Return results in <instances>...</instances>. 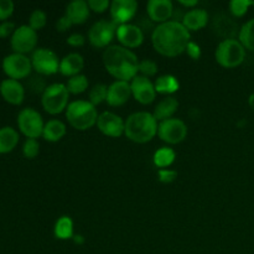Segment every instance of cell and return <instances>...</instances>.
<instances>
[{"mask_svg": "<svg viewBox=\"0 0 254 254\" xmlns=\"http://www.w3.org/2000/svg\"><path fill=\"white\" fill-rule=\"evenodd\" d=\"M116 36L122 46L129 50L140 46L144 41V31L138 25L134 24L119 25Z\"/></svg>", "mask_w": 254, "mask_h": 254, "instance_id": "16", "label": "cell"}, {"mask_svg": "<svg viewBox=\"0 0 254 254\" xmlns=\"http://www.w3.org/2000/svg\"><path fill=\"white\" fill-rule=\"evenodd\" d=\"M89 9L93 10L94 12H103L111 6V2L108 0H88Z\"/></svg>", "mask_w": 254, "mask_h": 254, "instance_id": "39", "label": "cell"}, {"mask_svg": "<svg viewBox=\"0 0 254 254\" xmlns=\"http://www.w3.org/2000/svg\"><path fill=\"white\" fill-rule=\"evenodd\" d=\"M238 40L246 50L254 52V19L248 20L240 30Z\"/></svg>", "mask_w": 254, "mask_h": 254, "instance_id": "30", "label": "cell"}, {"mask_svg": "<svg viewBox=\"0 0 254 254\" xmlns=\"http://www.w3.org/2000/svg\"><path fill=\"white\" fill-rule=\"evenodd\" d=\"M107 93H108V87L103 83H98L96 86L92 87V89L89 91V102H91L93 106H98L102 102H104L107 99Z\"/></svg>", "mask_w": 254, "mask_h": 254, "instance_id": "32", "label": "cell"}, {"mask_svg": "<svg viewBox=\"0 0 254 254\" xmlns=\"http://www.w3.org/2000/svg\"><path fill=\"white\" fill-rule=\"evenodd\" d=\"M19 133L12 127L0 128V155L11 153L19 143Z\"/></svg>", "mask_w": 254, "mask_h": 254, "instance_id": "25", "label": "cell"}, {"mask_svg": "<svg viewBox=\"0 0 254 254\" xmlns=\"http://www.w3.org/2000/svg\"><path fill=\"white\" fill-rule=\"evenodd\" d=\"M47 22V15L44 10L35 9L34 11L30 14L29 17V26L34 29L35 31L42 29Z\"/></svg>", "mask_w": 254, "mask_h": 254, "instance_id": "33", "label": "cell"}, {"mask_svg": "<svg viewBox=\"0 0 254 254\" xmlns=\"http://www.w3.org/2000/svg\"><path fill=\"white\" fill-rule=\"evenodd\" d=\"M88 2L84 0H73L66 6V15L73 25H81L87 21L89 16Z\"/></svg>", "mask_w": 254, "mask_h": 254, "instance_id": "22", "label": "cell"}, {"mask_svg": "<svg viewBox=\"0 0 254 254\" xmlns=\"http://www.w3.org/2000/svg\"><path fill=\"white\" fill-rule=\"evenodd\" d=\"M103 64L117 81L129 82L138 76L139 60L131 50L122 45H112L103 52Z\"/></svg>", "mask_w": 254, "mask_h": 254, "instance_id": "2", "label": "cell"}, {"mask_svg": "<svg viewBox=\"0 0 254 254\" xmlns=\"http://www.w3.org/2000/svg\"><path fill=\"white\" fill-rule=\"evenodd\" d=\"M17 127L20 133L24 134L26 139H37L42 136L45 123L36 109L24 108L17 114Z\"/></svg>", "mask_w": 254, "mask_h": 254, "instance_id": "7", "label": "cell"}, {"mask_svg": "<svg viewBox=\"0 0 254 254\" xmlns=\"http://www.w3.org/2000/svg\"><path fill=\"white\" fill-rule=\"evenodd\" d=\"M213 30L218 36L223 37V40L235 39L236 34L238 31V26L235 20L225 14H218L213 20ZM240 34V31H238Z\"/></svg>", "mask_w": 254, "mask_h": 254, "instance_id": "20", "label": "cell"}, {"mask_svg": "<svg viewBox=\"0 0 254 254\" xmlns=\"http://www.w3.org/2000/svg\"><path fill=\"white\" fill-rule=\"evenodd\" d=\"M216 61L225 68H235L242 64L246 59V49L240 40H222L215 52Z\"/></svg>", "mask_w": 254, "mask_h": 254, "instance_id": "5", "label": "cell"}, {"mask_svg": "<svg viewBox=\"0 0 254 254\" xmlns=\"http://www.w3.org/2000/svg\"><path fill=\"white\" fill-rule=\"evenodd\" d=\"M186 52L192 60H198L201 57V47L193 41H190V44L186 47Z\"/></svg>", "mask_w": 254, "mask_h": 254, "instance_id": "42", "label": "cell"}, {"mask_svg": "<svg viewBox=\"0 0 254 254\" xmlns=\"http://www.w3.org/2000/svg\"><path fill=\"white\" fill-rule=\"evenodd\" d=\"M208 14L203 9H191L190 11L184 14L181 24L189 30V31H197L207 25Z\"/></svg>", "mask_w": 254, "mask_h": 254, "instance_id": "23", "label": "cell"}, {"mask_svg": "<svg viewBox=\"0 0 254 254\" xmlns=\"http://www.w3.org/2000/svg\"><path fill=\"white\" fill-rule=\"evenodd\" d=\"M83 67L84 59L82 57V55L77 54V52H71V54L66 55L60 61V72L67 77H73L79 74Z\"/></svg>", "mask_w": 254, "mask_h": 254, "instance_id": "21", "label": "cell"}, {"mask_svg": "<svg viewBox=\"0 0 254 254\" xmlns=\"http://www.w3.org/2000/svg\"><path fill=\"white\" fill-rule=\"evenodd\" d=\"M54 233L59 240H68L73 236V222L68 216H62L56 221Z\"/></svg>", "mask_w": 254, "mask_h": 254, "instance_id": "28", "label": "cell"}, {"mask_svg": "<svg viewBox=\"0 0 254 254\" xmlns=\"http://www.w3.org/2000/svg\"><path fill=\"white\" fill-rule=\"evenodd\" d=\"M66 135V126L59 119H51L47 123H45L44 131H42V138L51 143L61 140Z\"/></svg>", "mask_w": 254, "mask_h": 254, "instance_id": "26", "label": "cell"}, {"mask_svg": "<svg viewBox=\"0 0 254 254\" xmlns=\"http://www.w3.org/2000/svg\"><path fill=\"white\" fill-rule=\"evenodd\" d=\"M179 108V102L178 99L174 98V97L168 96L165 98L161 99L158 104L155 106L153 112L154 118L158 122L166 121V119L173 118L174 113L178 111Z\"/></svg>", "mask_w": 254, "mask_h": 254, "instance_id": "24", "label": "cell"}, {"mask_svg": "<svg viewBox=\"0 0 254 254\" xmlns=\"http://www.w3.org/2000/svg\"><path fill=\"white\" fill-rule=\"evenodd\" d=\"M37 45V31L29 26L21 25L16 27L12 36L10 37V46L15 54L26 55L34 52Z\"/></svg>", "mask_w": 254, "mask_h": 254, "instance_id": "10", "label": "cell"}, {"mask_svg": "<svg viewBox=\"0 0 254 254\" xmlns=\"http://www.w3.org/2000/svg\"><path fill=\"white\" fill-rule=\"evenodd\" d=\"M16 30L15 24L11 21H2L0 22V39H6V37H11L14 31Z\"/></svg>", "mask_w": 254, "mask_h": 254, "instance_id": "40", "label": "cell"}, {"mask_svg": "<svg viewBox=\"0 0 254 254\" xmlns=\"http://www.w3.org/2000/svg\"><path fill=\"white\" fill-rule=\"evenodd\" d=\"M176 153L171 148H168V146H164V148H160L159 150H156L154 153L153 160L154 164H155L158 168L160 169H166L171 165V164L175 161Z\"/></svg>", "mask_w": 254, "mask_h": 254, "instance_id": "29", "label": "cell"}, {"mask_svg": "<svg viewBox=\"0 0 254 254\" xmlns=\"http://www.w3.org/2000/svg\"><path fill=\"white\" fill-rule=\"evenodd\" d=\"M96 126L98 127L99 131L103 133L104 135L118 138L122 134H124L126 121H123L122 117L113 113V112H103L98 116Z\"/></svg>", "mask_w": 254, "mask_h": 254, "instance_id": "13", "label": "cell"}, {"mask_svg": "<svg viewBox=\"0 0 254 254\" xmlns=\"http://www.w3.org/2000/svg\"><path fill=\"white\" fill-rule=\"evenodd\" d=\"M139 72L144 77H153L158 73V64L151 60H143L139 61Z\"/></svg>", "mask_w": 254, "mask_h": 254, "instance_id": "36", "label": "cell"}, {"mask_svg": "<svg viewBox=\"0 0 254 254\" xmlns=\"http://www.w3.org/2000/svg\"><path fill=\"white\" fill-rule=\"evenodd\" d=\"M84 42H86V39H84L83 35L81 34H71L68 37H67V44L72 47H81L83 46Z\"/></svg>", "mask_w": 254, "mask_h": 254, "instance_id": "41", "label": "cell"}, {"mask_svg": "<svg viewBox=\"0 0 254 254\" xmlns=\"http://www.w3.org/2000/svg\"><path fill=\"white\" fill-rule=\"evenodd\" d=\"M69 92L66 84L54 83L46 87L41 96V104L49 114H60L68 107Z\"/></svg>", "mask_w": 254, "mask_h": 254, "instance_id": "6", "label": "cell"}, {"mask_svg": "<svg viewBox=\"0 0 254 254\" xmlns=\"http://www.w3.org/2000/svg\"><path fill=\"white\" fill-rule=\"evenodd\" d=\"M0 96L9 104L20 106L25 98L24 86L16 79H2L0 82Z\"/></svg>", "mask_w": 254, "mask_h": 254, "instance_id": "18", "label": "cell"}, {"mask_svg": "<svg viewBox=\"0 0 254 254\" xmlns=\"http://www.w3.org/2000/svg\"><path fill=\"white\" fill-rule=\"evenodd\" d=\"M111 17L112 21L117 25L129 24L131 19L135 16L138 10V2L135 0H114L111 2Z\"/></svg>", "mask_w": 254, "mask_h": 254, "instance_id": "15", "label": "cell"}, {"mask_svg": "<svg viewBox=\"0 0 254 254\" xmlns=\"http://www.w3.org/2000/svg\"><path fill=\"white\" fill-rule=\"evenodd\" d=\"M158 135L168 144H179L188 135V126L178 118H170L159 123Z\"/></svg>", "mask_w": 254, "mask_h": 254, "instance_id": "12", "label": "cell"}, {"mask_svg": "<svg viewBox=\"0 0 254 254\" xmlns=\"http://www.w3.org/2000/svg\"><path fill=\"white\" fill-rule=\"evenodd\" d=\"M15 5L11 0H0V21H7L14 14Z\"/></svg>", "mask_w": 254, "mask_h": 254, "instance_id": "37", "label": "cell"}, {"mask_svg": "<svg viewBox=\"0 0 254 254\" xmlns=\"http://www.w3.org/2000/svg\"><path fill=\"white\" fill-rule=\"evenodd\" d=\"M154 87H155L156 93L168 94L169 96L171 93H175L179 89V87H180V84H179L176 77L171 76V74H164V76L156 78Z\"/></svg>", "mask_w": 254, "mask_h": 254, "instance_id": "27", "label": "cell"}, {"mask_svg": "<svg viewBox=\"0 0 254 254\" xmlns=\"http://www.w3.org/2000/svg\"><path fill=\"white\" fill-rule=\"evenodd\" d=\"M180 4L184 5V6H186V7H193L198 4V1L197 0H192V1H185V0H181Z\"/></svg>", "mask_w": 254, "mask_h": 254, "instance_id": "44", "label": "cell"}, {"mask_svg": "<svg viewBox=\"0 0 254 254\" xmlns=\"http://www.w3.org/2000/svg\"><path fill=\"white\" fill-rule=\"evenodd\" d=\"M72 25L73 24L71 22V20H69L66 15H64V16H61L59 20H57L56 30L60 32H64V31H67V30H68Z\"/></svg>", "mask_w": 254, "mask_h": 254, "instance_id": "43", "label": "cell"}, {"mask_svg": "<svg viewBox=\"0 0 254 254\" xmlns=\"http://www.w3.org/2000/svg\"><path fill=\"white\" fill-rule=\"evenodd\" d=\"M1 67L7 78L16 79V81L26 78L32 71L31 59H29L26 55L15 54V52L4 57Z\"/></svg>", "mask_w": 254, "mask_h": 254, "instance_id": "8", "label": "cell"}, {"mask_svg": "<svg viewBox=\"0 0 254 254\" xmlns=\"http://www.w3.org/2000/svg\"><path fill=\"white\" fill-rule=\"evenodd\" d=\"M117 29H118V25L108 20L94 22L88 31L89 42L92 46L97 49H103V47L107 49L117 35Z\"/></svg>", "mask_w": 254, "mask_h": 254, "instance_id": "11", "label": "cell"}, {"mask_svg": "<svg viewBox=\"0 0 254 254\" xmlns=\"http://www.w3.org/2000/svg\"><path fill=\"white\" fill-rule=\"evenodd\" d=\"M40 153V143L37 139H26L22 145V154L26 159H35Z\"/></svg>", "mask_w": 254, "mask_h": 254, "instance_id": "35", "label": "cell"}, {"mask_svg": "<svg viewBox=\"0 0 254 254\" xmlns=\"http://www.w3.org/2000/svg\"><path fill=\"white\" fill-rule=\"evenodd\" d=\"M60 61L57 55L52 50L40 47L31 55L32 69L44 76H51L60 71Z\"/></svg>", "mask_w": 254, "mask_h": 254, "instance_id": "9", "label": "cell"}, {"mask_svg": "<svg viewBox=\"0 0 254 254\" xmlns=\"http://www.w3.org/2000/svg\"><path fill=\"white\" fill-rule=\"evenodd\" d=\"M98 112L89 101H73L66 108V118L77 130H87L97 124Z\"/></svg>", "mask_w": 254, "mask_h": 254, "instance_id": "4", "label": "cell"}, {"mask_svg": "<svg viewBox=\"0 0 254 254\" xmlns=\"http://www.w3.org/2000/svg\"><path fill=\"white\" fill-rule=\"evenodd\" d=\"M130 96V83L126 81H116L108 87L106 102L111 107H121L129 101Z\"/></svg>", "mask_w": 254, "mask_h": 254, "instance_id": "19", "label": "cell"}, {"mask_svg": "<svg viewBox=\"0 0 254 254\" xmlns=\"http://www.w3.org/2000/svg\"><path fill=\"white\" fill-rule=\"evenodd\" d=\"M146 12L151 21L164 24L173 19L174 5L170 0H150L146 4Z\"/></svg>", "mask_w": 254, "mask_h": 254, "instance_id": "17", "label": "cell"}, {"mask_svg": "<svg viewBox=\"0 0 254 254\" xmlns=\"http://www.w3.org/2000/svg\"><path fill=\"white\" fill-rule=\"evenodd\" d=\"M67 89L72 94H81L88 88V78L84 74H77V76L69 77L66 84Z\"/></svg>", "mask_w": 254, "mask_h": 254, "instance_id": "31", "label": "cell"}, {"mask_svg": "<svg viewBox=\"0 0 254 254\" xmlns=\"http://www.w3.org/2000/svg\"><path fill=\"white\" fill-rule=\"evenodd\" d=\"M131 96L135 98L136 102L140 104H150L153 103L156 97V91L154 83L141 74L134 77L130 82Z\"/></svg>", "mask_w": 254, "mask_h": 254, "instance_id": "14", "label": "cell"}, {"mask_svg": "<svg viewBox=\"0 0 254 254\" xmlns=\"http://www.w3.org/2000/svg\"><path fill=\"white\" fill-rule=\"evenodd\" d=\"M252 5H254V2L251 0H232L230 2V11L233 16L241 17L246 15V12Z\"/></svg>", "mask_w": 254, "mask_h": 254, "instance_id": "34", "label": "cell"}, {"mask_svg": "<svg viewBox=\"0 0 254 254\" xmlns=\"http://www.w3.org/2000/svg\"><path fill=\"white\" fill-rule=\"evenodd\" d=\"M190 31L181 24V21L170 20L154 27L151 42L158 54L166 57H176L186 51L190 44Z\"/></svg>", "mask_w": 254, "mask_h": 254, "instance_id": "1", "label": "cell"}, {"mask_svg": "<svg viewBox=\"0 0 254 254\" xmlns=\"http://www.w3.org/2000/svg\"><path fill=\"white\" fill-rule=\"evenodd\" d=\"M158 176L159 181H161L163 184H170L173 181H175L178 173L174 170H170V169H160L158 171Z\"/></svg>", "mask_w": 254, "mask_h": 254, "instance_id": "38", "label": "cell"}, {"mask_svg": "<svg viewBox=\"0 0 254 254\" xmlns=\"http://www.w3.org/2000/svg\"><path fill=\"white\" fill-rule=\"evenodd\" d=\"M158 121L154 118L153 113L136 112L127 118L124 134L129 140L144 144L150 141L158 134Z\"/></svg>", "mask_w": 254, "mask_h": 254, "instance_id": "3", "label": "cell"}]
</instances>
